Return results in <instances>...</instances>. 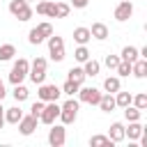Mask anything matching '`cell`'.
Here are the masks:
<instances>
[{
    "mask_svg": "<svg viewBox=\"0 0 147 147\" xmlns=\"http://www.w3.org/2000/svg\"><path fill=\"white\" fill-rule=\"evenodd\" d=\"M78 108H80V103H78L76 99H67V101L60 106V117H57V119H62L64 126H67V124H74L76 117H78Z\"/></svg>",
    "mask_w": 147,
    "mask_h": 147,
    "instance_id": "cell-1",
    "label": "cell"
},
{
    "mask_svg": "<svg viewBox=\"0 0 147 147\" xmlns=\"http://www.w3.org/2000/svg\"><path fill=\"white\" fill-rule=\"evenodd\" d=\"M51 34H53V25H51L48 21H44V23H39L37 28H32V30L28 32V41L34 44V46H39V44L46 41V37H51Z\"/></svg>",
    "mask_w": 147,
    "mask_h": 147,
    "instance_id": "cell-2",
    "label": "cell"
},
{
    "mask_svg": "<svg viewBox=\"0 0 147 147\" xmlns=\"http://www.w3.org/2000/svg\"><path fill=\"white\" fill-rule=\"evenodd\" d=\"M28 76H30V80H32L34 85H41V83L46 80V57H34V60L30 62Z\"/></svg>",
    "mask_w": 147,
    "mask_h": 147,
    "instance_id": "cell-3",
    "label": "cell"
},
{
    "mask_svg": "<svg viewBox=\"0 0 147 147\" xmlns=\"http://www.w3.org/2000/svg\"><path fill=\"white\" fill-rule=\"evenodd\" d=\"M46 41H48V55H51V60L53 62H62L64 60V39L57 37V34H51V37H46Z\"/></svg>",
    "mask_w": 147,
    "mask_h": 147,
    "instance_id": "cell-4",
    "label": "cell"
},
{
    "mask_svg": "<svg viewBox=\"0 0 147 147\" xmlns=\"http://www.w3.org/2000/svg\"><path fill=\"white\" fill-rule=\"evenodd\" d=\"M9 14L16 16L18 21H30L32 18V7L28 0H11L9 2Z\"/></svg>",
    "mask_w": 147,
    "mask_h": 147,
    "instance_id": "cell-5",
    "label": "cell"
},
{
    "mask_svg": "<svg viewBox=\"0 0 147 147\" xmlns=\"http://www.w3.org/2000/svg\"><path fill=\"white\" fill-rule=\"evenodd\" d=\"M28 71H30V62H28L25 57H18V60L14 62V67H11V71H9V80H11L14 85H18V83L25 80Z\"/></svg>",
    "mask_w": 147,
    "mask_h": 147,
    "instance_id": "cell-6",
    "label": "cell"
},
{
    "mask_svg": "<svg viewBox=\"0 0 147 147\" xmlns=\"http://www.w3.org/2000/svg\"><path fill=\"white\" fill-rule=\"evenodd\" d=\"M60 94H62V90H60L55 83H41L39 90H37V96H39L44 103H46V101H57Z\"/></svg>",
    "mask_w": 147,
    "mask_h": 147,
    "instance_id": "cell-7",
    "label": "cell"
},
{
    "mask_svg": "<svg viewBox=\"0 0 147 147\" xmlns=\"http://www.w3.org/2000/svg\"><path fill=\"white\" fill-rule=\"evenodd\" d=\"M57 117H60V106H57V101H46V103H44V110L39 113V122L51 126Z\"/></svg>",
    "mask_w": 147,
    "mask_h": 147,
    "instance_id": "cell-8",
    "label": "cell"
},
{
    "mask_svg": "<svg viewBox=\"0 0 147 147\" xmlns=\"http://www.w3.org/2000/svg\"><path fill=\"white\" fill-rule=\"evenodd\" d=\"M48 142L53 145V147H62L64 142H67V129H64V124H51V129H48Z\"/></svg>",
    "mask_w": 147,
    "mask_h": 147,
    "instance_id": "cell-9",
    "label": "cell"
},
{
    "mask_svg": "<svg viewBox=\"0 0 147 147\" xmlns=\"http://www.w3.org/2000/svg\"><path fill=\"white\" fill-rule=\"evenodd\" d=\"M76 94H78V99H80L83 103H90V106H96L103 92H101V90H96V87H83V85H80Z\"/></svg>",
    "mask_w": 147,
    "mask_h": 147,
    "instance_id": "cell-10",
    "label": "cell"
},
{
    "mask_svg": "<svg viewBox=\"0 0 147 147\" xmlns=\"http://www.w3.org/2000/svg\"><path fill=\"white\" fill-rule=\"evenodd\" d=\"M37 117L34 115H23L21 119H18V131L23 133V136H32L34 133V129H37Z\"/></svg>",
    "mask_w": 147,
    "mask_h": 147,
    "instance_id": "cell-11",
    "label": "cell"
},
{
    "mask_svg": "<svg viewBox=\"0 0 147 147\" xmlns=\"http://www.w3.org/2000/svg\"><path fill=\"white\" fill-rule=\"evenodd\" d=\"M133 16V5H131V0H122L117 7H115V18L117 21H129Z\"/></svg>",
    "mask_w": 147,
    "mask_h": 147,
    "instance_id": "cell-12",
    "label": "cell"
},
{
    "mask_svg": "<svg viewBox=\"0 0 147 147\" xmlns=\"http://www.w3.org/2000/svg\"><path fill=\"white\" fill-rule=\"evenodd\" d=\"M142 124H140V119L138 122H129V126H124V138H129V140H138L140 138V133H142Z\"/></svg>",
    "mask_w": 147,
    "mask_h": 147,
    "instance_id": "cell-13",
    "label": "cell"
},
{
    "mask_svg": "<svg viewBox=\"0 0 147 147\" xmlns=\"http://www.w3.org/2000/svg\"><path fill=\"white\" fill-rule=\"evenodd\" d=\"M103 113H113L115 108H117V103H115V96L110 94V92H106V94H101V99H99V103H96Z\"/></svg>",
    "mask_w": 147,
    "mask_h": 147,
    "instance_id": "cell-14",
    "label": "cell"
},
{
    "mask_svg": "<svg viewBox=\"0 0 147 147\" xmlns=\"http://www.w3.org/2000/svg\"><path fill=\"white\" fill-rule=\"evenodd\" d=\"M108 138L113 142H122L124 140V124L122 122H113L110 124V131H108Z\"/></svg>",
    "mask_w": 147,
    "mask_h": 147,
    "instance_id": "cell-15",
    "label": "cell"
},
{
    "mask_svg": "<svg viewBox=\"0 0 147 147\" xmlns=\"http://www.w3.org/2000/svg\"><path fill=\"white\" fill-rule=\"evenodd\" d=\"M37 14L48 16V18H55V2H48V0L37 2Z\"/></svg>",
    "mask_w": 147,
    "mask_h": 147,
    "instance_id": "cell-16",
    "label": "cell"
},
{
    "mask_svg": "<svg viewBox=\"0 0 147 147\" xmlns=\"http://www.w3.org/2000/svg\"><path fill=\"white\" fill-rule=\"evenodd\" d=\"M90 34H92L94 39L103 41V39H108V25H106V23H92V28H90Z\"/></svg>",
    "mask_w": 147,
    "mask_h": 147,
    "instance_id": "cell-17",
    "label": "cell"
},
{
    "mask_svg": "<svg viewBox=\"0 0 147 147\" xmlns=\"http://www.w3.org/2000/svg\"><path fill=\"white\" fill-rule=\"evenodd\" d=\"M138 57H140V55H138V48H136V46H124V48H122V55H119V60H122V62L133 64Z\"/></svg>",
    "mask_w": 147,
    "mask_h": 147,
    "instance_id": "cell-18",
    "label": "cell"
},
{
    "mask_svg": "<svg viewBox=\"0 0 147 147\" xmlns=\"http://www.w3.org/2000/svg\"><path fill=\"white\" fill-rule=\"evenodd\" d=\"M131 74H133L136 78H145V76H147V60L138 57V60L131 64Z\"/></svg>",
    "mask_w": 147,
    "mask_h": 147,
    "instance_id": "cell-19",
    "label": "cell"
},
{
    "mask_svg": "<svg viewBox=\"0 0 147 147\" xmlns=\"http://www.w3.org/2000/svg\"><path fill=\"white\" fill-rule=\"evenodd\" d=\"M90 39H92V34H90V28H76V30H74V41H76L78 46L87 44Z\"/></svg>",
    "mask_w": 147,
    "mask_h": 147,
    "instance_id": "cell-20",
    "label": "cell"
},
{
    "mask_svg": "<svg viewBox=\"0 0 147 147\" xmlns=\"http://www.w3.org/2000/svg\"><path fill=\"white\" fill-rule=\"evenodd\" d=\"M67 78H69V80H74V83H78V85H83L87 76H85L83 67H71V69L67 71Z\"/></svg>",
    "mask_w": 147,
    "mask_h": 147,
    "instance_id": "cell-21",
    "label": "cell"
},
{
    "mask_svg": "<svg viewBox=\"0 0 147 147\" xmlns=\"http://www.w3.org/2000/svg\"><path fill=\"white\" fill-rule=\"evenodd\" d=\"M85 67H83V71H85V76H99V71H101V64L94 60V57H90V60H85L83 62Z\"/></svg>",
    "mask_w": 147,
    "mask_h": 147,
    "instance_id": "cell-22",
    "label": "cell"
},
{
    "mask_svg": "<svg viewBox=\"0 0 147 147\" xmlns=\"http://www.w3.org/2000/svg\"><path fill=\"white\" fill-rule=\"evenodd\" d=\"M23 117V110L18 108V106H14V108H7L5 110V122H9V124H18V119Z\"/></svg>",
    "mask_w": 147,
    "mask_h": 147,
    "instance_id": "cell-23",
    "label": "cell"
},
{
    "mask_svg": "<svg viewBox=\"0 0 147 147\" xmlns=\"http://www.w3.org/2000/svg\"><path fill=\"white\" fill-rule=\"evenodd\" d=\"M103 90H106V92H110V94H115L117 90H122L119 78H117V76H108V78L103 80Z\"/></svg>",
    "mask_w": 147,
    "mask_h": 147,
    "instance_id": "cell-24",
    "label": "cell"
},
{
    "mask_svg": "<svg viewBox=\"0 0 147 147\" xmlns=\"http://www.w3.org/2000/svg\"><path fill=\"white\" fill-rule=\"evenodd\" d=\"M124 117H126V122H138L142 117V110H138L133 103H129V106H124Z\"/></svg>",
    "mask_w": 147,
    "mask_h": 147,
    "instance_id": "cell-25",
    "label": "cell"
},
{
    "mask_svg": "<svg viewBox=\"0 0 147 147\" xmlns=\"http://www.w3.org/2000/svg\"><path fill=\"white\" fill-rule=\"evenodd\" d=\"M16 55V46L14 44H2L0 46V62H7Z\"/></svg>",
    "mask_w": 147,
    "mask_h": 147,
    "instance_id": "cell-26",
    "label": "cell"
},
{
    "mask_svg": "<svg viewBox=\"0 0 147 147\" xmlns=\"http://www.w3.org/2000/svg\"><path fill=\"white\" fill-rule=\"evenodd\" d=\"M11 96L21 103V101H25L28 96H30V92H28V87L23 85V83H18V85H14V92H11Z\"/></svg>",
    "mask_w": 147,
    "mask_h": 147,
    "instance_id": "cell-27",
    "label": "cell"
},
{
    "mask_svg": "<svg viewBox=\"0 0 147 147\" xmlns=\"http://www.w3.org/2000/svg\"><path fill=\"white\" fill-rule=\"evenodd\" d=\"M131 99H133V94H131V92H122V90H117V92H115V103H117L119 108L129 106V103H131Z\"/></svg>",
    "mask_w": 147,
    "mask_h": 147,
    "instance_id": "cell-28",
    "label": "cell"
},
{
    "mask_svg": "<svg viewBox=\"0 0 147 147\" xmlns=\"http://www.w3.org/2000/svg\"><path fill=\"white\" fill-rule=\"evenodd\" d=\"M90 145H92V147H113L115 142H113L108 136H92V138H90Z\"/></svg>",
    "mask_w": 147,
    "mask_h": 147,
    "instance_id": "cell-29",
    "label": "cell"
},
{
    "mask_svg": "<svg viewBox=\"0 0 147 147\" xmlns=\"http://www.w3.org/2000/svg\"><path fill=\"white\" fill-rule=\"evenodd\" d=\"M71 11V5L67 2H55V18H67Z\"/></svg>",
    "mask_w": 147,
    "mask_h": 147,
    "instance_id": "cell-30",
    "label": "cell"
},
{
    "mask_svg": "<svg viewBox=\"0 0 147 147\" xmlns=\"http://www.w3.org/2000/svg\"><path fill=\"white\" fill-rule=\"evenodd\" d=\"M78 87H80L78 83H74V80H69V78H67V83H64L60 90H62V94H67V96H74V94L78 92Z\"/></svg>",
    "mask_w": 147,
    "mask_h": 147,
    "instance_id": "cell-31",
    "label": "cell"
},
{
    "mask_svg": "<svg viewBox=\"0 0 147 147\" xmlns=\"http://www.w3.org/2000/svg\"><path fill=\"white\" fill-rule=\"evenodd\" d=\"M131 103H133V106H136L138 110H145V108H147V94H145V92L136 94V96L131 99Z\"/></svg>",
    "mask_w": 147,
    "mask_h": 147,
    "instance_id": "cell-32",
    "label": "cell"
},
{
    "mask_svg": "<svg viewBox=\"0 0 147 147\" xmlns=\"http://www.w3.org/2000/svg\"><path fill=\"white\" fill-rule=\"evenodd\" d=\"M74 57L78 60V62H85V60H90V51H87V46L83 44V46H78L76 51H74Z\"/></svg>",
    "mask_w": 147,
    "mask_h": 147,
    "instance_id": "cell-33",
    "label": "cell"
},
{
    "mask_svg": "<svg viewBox=\"0 0 147 147\" xmlns=\"http://www.w3.org/2000/svg\"><path fill=\"white\" fill-rule=\"evenodd\" d=\"M119 62H122V60H119V55H106V67H108L110 71H115Z\"/></svg>",
    "mask_w": 147,
    "mask_h": 147,
    "instance_id": "cell-34",
    "label": "cell"
},
{
    "mask_svg": "<svg viewBox=\"0 0 147 147\" xmlns=\"http://www.w3.org/2000/svg\"><path fill=\"white\" fill-rule=\"evenodd\" d=\"M115 71H117L119 76H129V74H131V64H129V62H119Z\"/></svg>",
    "mask_w": 147,
    "mask_h": 147,
    "instance_id": "cell-35",
    "label": "cell"
},
{
    "mask_svg": "<svg viewBox=\"0 0 147 147\" xmlns=\"http://www.w3.org/2000/svg\"><path fill=\"white\" fill-rule=\"evenodd\" d=\"M41 110H44V101L39 99V101H34V103H32V108H30V115H34V117L39 119V113H41Z\"/></svg>",
    "mask_w": 147,
    "mask_h": 147,
    "instance_id": "cell-36",
    "label": "cell"
},
{
    "mask_svg": "<svg viewBox=\"0 0 147 147\" xmlns=\"http://www.w3.org/2000/svg\"><path fill=\"white\" fill-rule=\"evenodd\" d=\"M87 2H90V0H71V7H76V9H85Z\"/></svg>",
    "mask_w": 147,
    "mask_h": 147,
    "instance_id": "cell-37",
    "label": "cell"
},
{
    "mask_svg": "<svg viewBox=\"0 0 147 147\" xmlns=\"http://www.w3.org/2000/svg\"><path fill=\"white\" fill-rule=\"evenodd\" d=\"M5 126V108H2V103H0V129Z\"/></svg>",
    "mask_w": 147,
    "mask_h": 147,
    "instance_id": "cell-38",
    "label": "cell"
},
{
    "mask_svg": "<svg viewBox=\"0 0 147 147\" xmlns=\"http://www.w3.org/2000/svg\"><path fill=\"white\" fill-rule=\"evenodd\" d=\"M5 96H7V90H5V83H2V80H0V101H2V99H5Z\"/></svg>",
    "mask_w": 147,
    "mask_h": 147,
    "instance_id": "cell-39",
    "label": "cell"
},
{
    "mask_svg": "<svg viewBox=\"0 0 147 147\" xmlns=\"http://www.w3.org/2000/svg\"><path fill=\"white\" fill-rule=\"evenodd\" d=\"M28 2H32V0H28Z\"/></svg>",
    "mask_w": 147,
    "mask_h": 147,
    "instance_id": "cell-40",
    "label": "cell"
}]
</instances>
